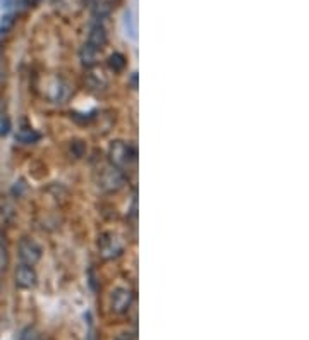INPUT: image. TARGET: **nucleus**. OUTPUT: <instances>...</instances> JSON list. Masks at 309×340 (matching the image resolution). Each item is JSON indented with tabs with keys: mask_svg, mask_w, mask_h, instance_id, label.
<instances>
[{
	"mask_svg": "<svg viewBox=\"0 0 309 340\" xmlns=\"http://www.w3.org/2000/svg\"><path fill=\"white\" fill-rule=\"evenodd\" d=\"M136 158V150L125 141H114L109 148V160L110 165H114L117 168H125L133 163Z\"/></svg>",
	"mask_w": 309,
	"mask_h": 340,
	"instance_id": "1",
	"label": "nucleus"
},
{
	"mask_svg": "<svg viewBox=\"0 0 309 340\" xmlns=\"http://www.w3.org/2000/svg\"><path fill=\"white\" fill-rule=\"evenodd\" d=\"M125 177L122 170L114 167V165H107L100 170V176H98V186L101 191L105 192H117L124 187Z\"/></svg>",
	"mask_w": 309,
	"mask_h": 340,
	"instance_id": "2",
	"label": "nucleus"
},
{
	"mask_svg": "<svg viewBox=\"0 0 309 340\" xmlns=\"http://www.w3.org/2000/svg\"><path fill=\"white\" fill-rule=\"evenodd\" d=\"M41 246L36 242L35 239L31 237H24L21 239L19 242V258L22 264H28V266H35L36 263L41 259Z\"/></svg>",
	"mask_w": 309,
	"mask_h": 340,
	"instance_id": "3",
	"label": "nucleus"
},
{
	"mask_svg": "<svg viewBox=\"0 0 309 340\" xmlns=\"http://www.w3.org/2000/svg\"><path fill=\"white\" fill-rule=\"evenodd\" d=\"M134 302V292L127 287H119L112 292V311L117 314L127 313Z\"/></svg>",
	"mask_w": 309,
	"mask_h": 340,
	"instance_id": "4",
	"label": "nucleus"
},
{
	"mask_svg": "<svg viewBox=\"0 0 309 340\" xmlns=\"http://www.w3.org/2000/svg\"><path fill=\"white\" fill-rule=\"evenodd\" d=\"M69 94H71V88H69V84L65 83L64 79L50 78L48 81H46V96H48L52 102L62 103L67 100Z\"/></svg>",
	"mask_w": 309,
	"mask_h": 340,
	"instance_id": "5",
	"label": "nucleus"
},
{
	"mask_svg": "<svg viewBox=\"0 0 309 340\" xmlns=\"http://www.w3.org/2000/svg\"><path fill=\"white\" fill-rule=\"evenodd\" d=\"M98 248H100V253H101L103 258H115V256H119V254L122 253L124 242L117 237L115 234H105L100 239Z\"/></svg>",
	"mask_w": 309,
	"mask_h": 340,
	"instance_id": "6",
	"label": "nucleus"
},
{
	"mask_svg": "<svg viewBox=\"0 0 309 340\" xmlns=\"http://www.w3.org/2000/svg\"><path fill=\"white\" fill-rule=\"evenodd\" d=\"M14 278H16V285L21 287V289H33L36 285V282H38V275H36L35 268L28 266V264L17 266Z\"/></svg>",
	"mask_w": 309,
	"mask_h": 340,
	"instance_id": "7",
	"label": "nucleus"
},
{
	"mask_svg": "<svg viewBox=\"0 0 309 340\" xmlns=\"http://www.w3.org/2000/svg\"><path fill=\"white\" fill-rule=\"evenodd\" d=\"M84 81H86L88 88L93 89V91H103V89L109 86V79H107V76L100 69H90Z\"/></svg>",
	"mask_w": 309,
	"mask_h": 340,
	"instance_id": "8",
	"label": "nucleus"
},
{
	"mask_svg": "<svg viewBox=\"0 0 309 340\" xmlns=\"http://www.w3.org/2000/svg\"><path fill=\"white\" fill-rule=\"evenodd\" d=\"M90 48L93 50H101L103 46L107 45V31L101 25H95L90 30V35H88V43Z\"/></svg>",
	"mask_w": 309,
	"mask_h": 340,
	"instance_id": "9",
	"label": "nucleus"
},
{
	"mask_svg": "<svg viewBox=\"0 0 309 340\" xmlns=\"http://www.w3.org/2000/svg\"><path fill=\"white\" fill-rule=\"evenodd\" d=\"M16 139L21 141V143H24V144H31V143H36V141L40 139V132L35 131L33 127H22V129L17 131Z\"/></svg>",
	"mask_w": 309,
	"mask_h": 340,
	"instance_id": "10",
	"label": "nucleus"
},
{
	"mask_svg": "<svg viewBox=\"0 0 309 340\" xmlns=\"http://www.w3.org/2000/svg\"><path fill=\"white\" fill-rule=\"evenodd\" d=\"M125 65H127V59H125L122 54H119V52H115V54H112L109 57V67L114 70V72H122Z\"/></svg>",
	"mask_w": 309,
	"mask_h": 340,
	"instance_id": "11",
	"label": "nucleus"
},
{
	"mask_svg": "<svg viewBox=\"0 0 309 340\" xmlns=\"http://www.w3.org/2000/svg\"><path fill=\"white\" fill-rule=\"evenodd\" d=\"M86 143L84 141H81V139H74V141H71V144H69V153L72 155L74 158H83L84 155H86Z\"/></svg>",
	"mask_w": 309,
	"mask_h": 340,
	"instance_id": "12",
	"label": "nucleus"
},
{
	"mask_svg": "<svg viewBox=\"0 0 309 340\" xmlns=\"http://www.w3.org/2000/svg\"><path fill=\"white\" fill-rule=\"evenodd\" d=\"M81 60L86 67H93V65L96 64V50H93L88 45H84L81 50Z\"/></svg>",
	"mask_w": 309,
	"mask_h": 340,
	"instance_id": "13",
	"label": "nucleus"
},
{
	"mask_svg": "<svg viewBox=\"0 0 309 340\" xmlns=\"http://www.w3.org/2000/svg\"><path fill=\"white\" fill-rule=\"evenodd\" d=\"M7 266H9V249L2 234H0V272H4Z\"/></svg>",
	"mask_w": 309,
	"mask_h": 340,
	"instance_id": "14",
	"label": "nucleus"
},
{
	"mask_svg": "<svg viewBox=\"0 0 309 340\" xmlns=\"http://www.w3.org/2000/svg\"><path fill=\"white\" fill-rule=\"evenodd\" d=\"M12 26H14V16L12 14H6V16L0 19V35H7L12 30Z\"/></svg>",
	"mask_w": 309,
	"mask_h": 340,
	"instance_id": "15",
	"label": "nucleus"
},
{
	"mask_svg": "<svg viewBox=\"0 0 309 340\" xmlns=\"http://www.w3.org/2000/svg\"><path fill=\"white\" fill-rule=\"evenodd\" d=\"M21 340H41V335L35 327H28L26 330H22Z\"/></svg>",
	"mask_w": 309,
	"mask_h": 340,
	"instance_id": "16",
	"label": "nucleus"
},
{
	"mask_svg": "<svg viewBox=\"0 0 309 340\" xmlns=\"http://www.w3.org/2000/svg\"><path fill=\"white\" fill-rule=\"evenodd\" d=\"M12 129L11 119L6 115H0V136H7Z\"/></svg>",
	"mask_w": 309,
	"mask_h": 340,
	"instance_id": "17",
	"label": "nucleus"
},
{
	"mask_svg": "<svg viewBox=\"0 0 309 340\" xmlns=\"http://www.w3.org/2000/svg\"><path fill=\"white\" fill-rule=\"evenodd\" d=\"M40 0H26V4L28 6H36V4H38Z\"/></svg>",
	"mask_w": 309,
	"mask_h": 340,
	"instance_id": "18",
	"label": "nucleus"
},
{
	"mask_svg": "<svg viewBox=\"0 0 309 340\" xmlns=\"http://www.w3.org/2000/svg\"><path fill=\"white\" fill-rule=\"evenodd\" d=\"M2 54H4V46H2V41H0V59H2Z\"/></svg>",
	"mask_w": 309,
	"mask_h": 340,
	"instance_id": "19",
	"label": "nucleus"
},
{
	"mask_svg": "<svg viewBox=\"0 0 309 340\" xmlns=\"http://www.w3.org/2000/svg\"><path fill=\"white\" fill-rule=\"evenodd\" d=\"M2 290H4V285H2V278H0V297H2Z\"/></svg>",
	"mask_w": 309,
	"mask_h": 340,
	"instance_id": "20",
	"label": "nucleus"
}]
</instances>
